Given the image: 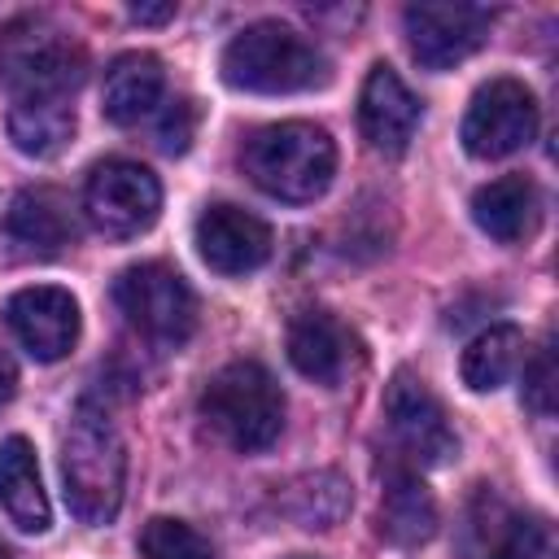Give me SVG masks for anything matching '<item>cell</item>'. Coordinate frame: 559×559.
<instances>
[{"instance_id":"1","label":"cell","mask_w":559,"mask_h":559,"mask_svg":"<svg viewBox=\"0 0 559 559\" xmlns=\"http://www.w3.org/2000/svg\"><path fill=\"white\" fill-rule=\"evenodd\" d=\"M83 74V44L48 13H22L0 26V87L13 100H70Z\"/></svg>"},{"instance_id":"2","label":"cell","mask_w":559,"mask_h":559,"mask_svg":"<svg viewBox=\"0 0 559 559\" xmlns=\"http://www.w3.org/2000/svg\"><path fill=\"white\" fill-rule=\"evenodd\" d=\"M240 166L275 201H314L336 175V144L314 122H271L240 144Z\"/></svg>"},{"instance_id":"3","label":"cell","mask_w":559,"mask_h":559,"mask_svg":"<svg viewBox=\"0 0 559 559\" xmlns=\"http://www.w3.org/2000/svg\"><path fill=\"white\" fill-rule=\"evenodd\" d=\"M61 480L66 502L83 524H109L122 507L127 445L105 411L79 406L61 437Z\"/></svg>"},{"instance_id":"4","label":"cell","mask_w":559,"mask_h":559,"mask_svg":"<svg viewBox=\"0 0 559 559\" xmlns=\"http://www.w3.org/2000/svg\"><path fill=\"white\" fill-rule=\"evenodd\" d=\"M328 57L284 22H253L223 48V83L262 96L310 92L328 83Z\"/></svg>"},{"instance_id":"5","label":"cell","mask_w":559,"mask_h":559,"mask_svg":"<svg viewBox=\"0 0 559 559\" xmlns=\"http://www.w3.org/2000/svg\"><path fill=\"white\" fill-rule=\"evenodd\" d=\"M201 415L227 445H236L240 454H258L275 445L284 428V393L262 362L236 358L205 384Z\"/></svg>"},{"instance_id":"6","label":"cell","mask_w":559,"mask_h":559,"mask_svg":"<svg viewBox=\"0 0 559 559\" xmlns=\"http://www.w3.org/2000/svg\"><path fill=\"white\" fill-rule=\"evenodd\" d=\"M114 301L127 323L153 345H183L197 328V297L188 280L166 262H135L114 280Z\"/></svg>"},{"instance_id":"7","label":"cell","mask_w":559,"mask_h":559,"mask_svg":"<svg viewBox=\"0 0 559 559\" xmlns=\"http://www.w3.org/2000/svg\"><path fill=\"white\" fill-rule=\"evenodd\" d=\"M463 559H555L550 524L533 511H515L502 493L480 485L459 524Z\"/></svg>"},{"instance_id":"8","label":"cell","mask_w":559,"mask_h":559,"mask_svg":"<svg viewBox=\"0 0 559 559\" xmlns=\"http://www.w3.org/2000/svg\"><path fill=\"white\" fill-rule=\"evenodd\" d=\"M83 210L100 236L131 240L157 223L162 183L148 166L127 162V157H109V162L92 166V175L83 183Z\"/></svg>"},{"instance_id":"9","label":"cell","mask_w":559,"mask_h":559,"mask_svg":"<svg viewBox=\"0 0 559 559\" xmlns=\"http://www.w3.org/2000/svg\"><path fill=\"white\" fill-rule=\"evenodd\" d=\"M463 148L480 162L511 157L537 135V96L520 79H489L463 114Z\"/></svg>"},{"instance_id":"10","label":"cell","mask_w":559,"mask_h":559,"mask_svg":"<svg viewBox=\"0 0 559 559\" xmlns=\"http://www.w3.org/2000/svg\"><path fill=\"white\" fill-rule=\"evenodd\" d=\"M384 415H389V428H393V437L411 463L441 467L459 454V437H454L437 393L419 376L393 371V380L384 389Z\"/></svg>"},{"instance_id":"11","label":"cell","mask_w":559,"mask_h":559,"mask_svg":"<svg viewBox=\"0 0 559 559\" xmlns=\"http://www.w3.org/2000/svg\"><path fill=\"white\" fill-rule=\"evenodd\" d=\"M402 22L411 57L424 70H450L467 61L489 35V9L480 4H411Z\"/></svg>"},{"instance_id":"12","label":"cell","mask_w":559,"mask_h":559,"mask_svg":"<svg viewBox=\"0 0 559 559\" xmlns=\"http://www.w3.org/2000/svg\"><path fill=\"white\" fill-rule=\"evenodd\" d=\"M4 314L22 349L39 362L66 358L79 341V301L57 284H35V288L13 293Z\"/></svg>"},{"instance_id":"13","label":"cell","mask_w":559,"mask_h":559,"mask_svg":"<svg viewBox=\"0 0 559 559\" xmlns=\"http://www.w3.org/2000/svg\"><path fill=\"white\" fill-rule=\"evenodd\" d=\"M419 118H424V105L419 96L402 83V74L393 66H371V74L362 79V92H358V127H362V140L384 153V157H397L411 148L415 131H419Z\"/></svg>"},{"instance_id":"14","label":"cell","mask_w":559,"mask_h":559,"mask_svg":"<svg viewBox=\"0 0 559 559\" xmlns=\"http://www.w3.org/2000/svg\"><path fill=\"white\" fill-rule=\"evenodd\" d=\"M197 253L218 275H249L271 258V227L240 205H205L197 218Z\"/></svg>"},{"instance_id":"15","label":"cell","mask_w":559,"mask_h":559,"mask_svg":"<svg viewBox=\"0 0 559 559\" xmlns=\"http://www.w3.org/2000/svg\"><path fill=\"white\" fill-rule=\"evenodd\" d=\"M288 358L306 380L336 389L354 362V336L332 310H301L288 323Z\"/></svg>"},{"instance_id":"16","label":"cell","mask_w":559,"mask_h":559,"mask_svg":"<svg viewBox=\"0 0 559 559\" xmlns=\"http://www.w3.org/2000/svg\"><path fill=\"white\" fill-rule=\"evenodd\" d=\"M472 218L476 227L498 240V245H520L537 231L542 223V192L528 175H502L489 179L485 188H476L472 197Z\"/></svg>"},{"instance_id":"17","label":"cell","mask_w":559,"mask_h":559,"mask_svg":"<svg viewBox=\"0 0 559 559\" xmlns=\"http://www.w3.org/2000/svg\"><path fill=\"white\" fill-rule=\"evenodd\" d=\"M380 533L393 546H424L437 533V502L428 485L406 467L389 463L384 467V489H380Z\"/></svg>"},{"instance_id":"18","label":"cell","mask_w":559,"mask_h":559,"mask_svg":"<svg viewBox=\"0 0 559 559\" xmlns=\"http://www.w3.org/2000/svg\"><path fill=\"white\" fill-rule=\"evenodd\" d=\"M0 507L22 533H48V524H52L48 493L39 480V459L26 437L0 441Z\"/></svg>"},{"instance_id":"19","label":"cell","mask_w":559,"mask_h":559,"mask_svg":"<svg viewBox=\"0 0 559 559\" xmlns=\"http://www.w3.org/2000/svg\"><path fill=\"white\" fill-rule=\"evenodd\" d=\"M162 87H166V74H162V61L153 52H122L105 70L100 114L118 127H131L162 100Z\"/></svg>"},{"instance_id":"20","label":"cell","mask_w":559,"mask_h":559,"mask_svg":"<svg viewBox=\"0 0 559 559\" xmlns=\"http://www.w3.org/2000/svg\"><path fill=\"white\" fill-rule=\"evenodd\" d=\"M4 231L35 249V253H57L61 245H70L74 236V218H70V205L61 192L52 188H26L9 201V214H4Z\"/></svg>"},{"instance_id":"21","label":"cell","mask_w":559,"mask_h":559,"mask_svg":"<svg viewBox=\"0 0 559 559\" xmlns=\"http://www.w3.org/2000/svg\"><path fill=\"white\" fill-rule=\"evenodd\" d=\"M524 362V332L515 323H493L485 328L467 349H463V384L476 393H493L498 384H507L515 376V367Z\"/></svg>"},{"instance_id":"22","label":"cell","mask_w":559,"mask_h":559,"mask_svg":"<svg viewBox=\"0 0 559 559\" xmlns=\"http://www.w3.org/2000/svg\"><path fill=\"white\" fill-rule=\"evenodd\" d=\"M74 135L70 100H13L9 109V140L26 157H52Z\"/></svg>"},{"instance_id":"23","label":"cell","mask_w":559,"mask_h":559,"mask_svg":"<svg viewBox=\"0 0 559 559\" xmlns=\"http://www.w3.org/2000/svg\"><path fill=\"white\" fill-rule=\"evenodd\" d=\"M284 511L301 528H332L349 511V489L336 472H314V476H301V480L288 485Z\"/></svg>"},{"instance_id":"24","label":"cell","mask_w":559,"mask_h":559,"mask_svg":"<svg viewBox=\"0 0 559 559\" xmlns=\"http://www.w3.org/2000/svg\"><path fill=\"white\" fill-rule=\"evenodd\" d=\"M140 555L144 559H218L205 533H197L188 520H170V515H153L140 528Z\"/></svg>"},{"instance_id":"25","label":"cell","mask_w":559,"mask_h":559,"mask_svg":"<svg viewBox=\"0 0 559 559\" xmlns=\"http://www.w3.org/2000/svg\"><path fill=\"white\" fill-rule=\"evenodd\" d=\"M555 393H559V371H555V341L546 336L542 349L524 362V406L533 415H555Z\"/></svg>"},{"instance_id":"26","label":"cell","mask_w":559,"mask_h":559,"mask_svg":"<svg viewBox=\"0 0 559 559\" xmlns=\"http://www.w3.org/2000/svg\"><path fill=\"white\" fill-rule=\"evenodd\" d=\"M192 127H197V105L192 100H170L162 122H157V148L162 153H183L192 144Z\"/></svg>"},{"instance_id":"27","label":"cell","mask_w":559,"mask_h":559,"mask_svg":"<svg viewBox=\"0 0 559 559\" xmlns=\"http://www.w3.org/2000/svg\"><path fill=\"white\" fill-rule=\"evenodd\" d=\"M135 22H148V26H157V22H170L175 17V4H131L127 9Z\"/></svg>"},{"instance_id":"28","label":"cell","mask_w":559,"mask_h":559,"mask_svg":"<svg viewBox=\"0 0 559 559\" xmlns=\"http://www.w3.org/2000/svg\"><path fill=\"white\" fill-rule=\"evenodd\" d=\"M13 384H17V376H13V362L0 354V406L13 397Z\"/></svg>"},{"instance_id":"29","label":"cell","mask_w":559,"mask_h":559,"mask_svg":"<svg viewBox=\"0 0 559 559\" xmlns=\"http://www.w3.org/2000/svg\"><path fill=\"white\" fill-rule=\"evenodd\" d=\"M0 559H17V550H13V546H9L4 537H0Z\"/></svg>"},{"instance_id":"30","label":"cell","mask_w":559,"mask_h":559,"mask_svg":"<svg viewBox=\"0 0 559 559\" xmlns=\"http://www.w3.org/2000/svg\"><path fill=\"white\" fill-rule=\"evenodd\" d=\"M293 559H306V555H293Z\"/></svg>"}]
</instances>
